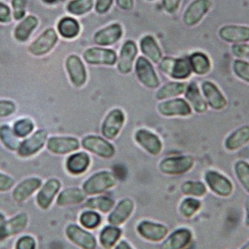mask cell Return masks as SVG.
Masks as SVG:
<instances>
[{
    "instance_id": "6da1fadb",
    "label": "cell",
    "mask_w": 249,
    "mask_h": 249,
    "mask_svg": "<svg viewBox=\"0 0 249 249\" xmlns=\"http://www.w3.org/2000/svg\"><path fill=\"white\" fill-rule=\"evenodd\" d=\"M117 178L114 173L101 171L90 176L82 184V190L86 196H99L115 188Z\"/></svg>"
},
{
    "instance_id": "7a4b0ae2",
    "label": "cell",
    "mask_w": 249,
    "mask_h": 249,
    "mask_svg": "<svg viewBox=\"0 0 249 249\" xmlns=\"http://www.w3.org/2000/svg\"><path fill=\"white\" fill-rule=\"evenodd\" d=\"M135 74L141 84L148 89H158L160 85V77L153 65L146 57L139 56L135 62Z\"/></svg>"
},
{
    "instance_id": "3957f363",
    "label": "cell",
    "mask_w": 249,
    "mask_h": 249,
    "mask_svg": "<svg viewBox=\"0 0 249 249\" xmlns=\"http://www.w3.org/2000/svg\"><path fill=\"white\" fill-rule=\"evenodd\" d=\"M48 140V131L45 129H39L32 135L20 142L16 154L19 158L28 159L37 155L46 146Z\"/></svg>"
},
{
    "instance_id": "277c9868",
    "label": "cell",
    "mask_w": 249,
    "mask_h": 249,
    "mask_svg": "<svg viewBox=\"0 0 249 249\" xmlns=\"http://www.w3.org/2000/svg\"><path fill=\"white\" fill-rule=\"evenodd\" d=\"M28 221L29 216L26 213H17L8 219L2 213H0V242L24 231Z\"/></svg>"
},
{
    "instance_id": "5b68a950",
    "label": "cell",
    "mask_w": 249,
    "mask_h": 249,
    "mask_svg": "<svg viewBox=\"0 0 249 249\" xmlns=\"http://www.w3.org/2000/svg\"><path fill=\"white\" fill-rule=\"evenodd\" d=\"M195 165L192 156H173L164 158L159 164L160 173L168 176H179L189 173Z\"/></svg>"
},
{
    "instance_id": "8992f818",
    "label": "cell",
    "mask_w": 249,
    "mask_h": 249,
    "mask_svg": "<svg viewBox=\"0 0 249 249\" xmlns=\"http://www.w3.org/2000/svg\"><path fill=\"white\" fill-rule=\"evenodd\" d=\"M81 147L102 159H112L116 154V148L112 142L105 138L96 135H88L83 138Z\"/></svg>"
},
{
    "instance_id": "52a82bcc",
    "label": "cell",
    "mask_w": 249,
    "mask_h": 249,
    "mask_svg": "<svg viewBox=\"0 0 249 249\" xmlns=\"http://www.w3.org/2000/svg\"><path fill=\"white\" fill-rule=\"evenodd\" d=\"M83 60L88 65L113 67L117 64L118 54L115 50L106 47H90L82 54Z\"/></svg>"
},
{
    "instance_id": "ba28073f",
    "label": "cell",
    "mask_w": 249,
    "mask_h": 249,
    "mask_svg": "<svg viewBox=\"0 0 249 249\" xmlns=\"http://www.w3.org/2000/svg\"><path fill=\"white\" fill-rule=\"evenodd\" d=\"M59 41L56 29L49 27L41 33L28 46V52L34 57H43L49 54Z\"/></svg>"
},
{
    "instance_id": "9c48e42d",
    "label": "cell",
    "mask_w": 249,
    "mask_h": 249,
    "mask_svg": "<svg viewBox=\"0 0 249 249\" xmlns=\"http://www.w3.org/2000/svg\"><path fill=\"white\" fill-rule=\"evenodd\" d=\"M65 69L71 84L75 88H82L88 81L85 63L77 54L69 55L65 60Z\"/></svg>"
},
{
    "instance_id": "30bf717a",
    "label": "cell",
    "mask_w": 249,
    "mask_h": 249,
    "mask_svg": "<svg viewBox=\"0 0 249 249\" xmlns=\"http://www.w3.org/2000/svg\"><path fill=\"white\" fill-rule=\"evenodd\" d=\"M124 122H126V114L120 108L112 109L104 119L101 133L103 138L107 139L108 141L115 140L121 133Z\"/></svg>"
},
{
    "instance_id": "8fae6325",
    "label": "cell",
    "mask_w": 249,
    "mask_h": 249,
    "mask_svg": "<svg viewBox=\"0 0 249 249\" xmlns=\"http://www.w3.org/2000/svg\"><path fill=\"white\" fill-rule=\"evenodd\" d=\"M212 7V0H193L182 14V23L188 27L198 25Z\"/></svg>"
},
{
    "instance_id": "7c38bea8",
    "label": "cell",
    "mask_w": 249,
    "mask_h": 249,
    "mask_svg": "<svg viewBox=\"0 0 249 249\" xmlns=\"http://www.w3.org/2000/svg\"><path fill=\"white\" fill-rule=\"evenodd\" d=\"M157 110L160 116L165 118H185L193 114V109L190 104L185 99L178 97L161 101L158 105Z\"/></svg>"
},
{
    "instance_id": "4fadbf2b",
    "label": "cell",
    "mask_w": 249,
    "mask_h": 249,
    "mask_svg": "<svg viewBox=\"0 0 249 249\" xmlns=\"http://www.w3.org/2000/svg\"><path fill=\"white\" fill-rule=\"evenodd\" d=\"M81 142L76 137L71 136H52L48 138L46 149L53 155L65 156L77 152Z\"/></svg>"
},
{
    "instance_id": "5bb4252c",
    "label": "cell",
    "mask_w": 249,
    "mask_h": 249,
    "mask_svg": "<svg viewBox=\"0 0 249 249\" xmlns=\"http://www.w3.org/2000/svg\"><path fill=\"white\" fill-rule=\"evenodd\" d=\"M65 235L69 241L82 249H96L97 239L93 233L81 225L70 223L65 228Z\"/></svg>"
},
{
    "instance_id": "9a60e30c",
    "label": "cell",
    "mask_w": 249,
    "mask_h": 249,
    "mask_svg": "<svg viewBox=\"0 0 249 249\" xmlns=\"http://www.w3.org/2000/svg\"><path fill=\"white\" fill-rule=\"evenodd\" d=\"M204 180L209 189L220 197H228L233 193L232 181L216 171H207L204 174Z\"/></svg>"
},
{
    "instance_id": "2e32d148",
    "label": "cell",
    "mask_w": 249,
    "mask_h": 249,
    "mask_svg": "<svg viewBox=\"0 0 249 249\" xmlns=\"http://www.w3.org/2000/svg\"><path fill=\"white\" fill-rule=\"evenodd\" d=\"M138 45L134 40L129 39L124 41L121 47L117 61V69L120 74L128 75L133 71L135 62L138 58Z\"/></svg>"
},
{
    "instance_id": "e0dca14e",
    "label": "cell",
    "mask_w": 249,
    "mask_h": 249,
    "mask_svg": "<svg viewBox=\"0 0 249 249\" xmlns=\"http://www.w3.org/2000/svg\"><path fill=\"white\" fill-rule=\"evenodd\" d=\"M62 183L60 179L56 178H51L47 179L36 195V204L40 210H49L58 194L60 193Z\"/></svg>"
},
{
    "instance_id": "ac0fdd59",
    "label": "cell",
    "mask_w": 249,
    "mask_h": 249,
    "mask_svg": "<svg viewBox=\"0 0 249 249\" xmlns=\"http://www.w3.org/2000/svg\"><path fill=\"white\" fill-rule=\"evenodd\" d=\"M200 91L207 106L214 111H221L227 106V99L218 86L213 81L205 80L201 83Z\"/></svg>"
},
{
    "instance_id": "d6986e66",
    "label": "cell",
    "mask_w": 249,
    "mask_h": 249,
    "mask_svg": "<svg viewBox=\"0 0 249 249\" xmlns=\"http://www.w3.org/2000/svg\"><path fill=\"white\" fill-rule=\"evenodd\" d=\"M124 28L119 22L111 23L96 31L93 36L94 43L99 47H109L117 44L123 38Z\"/></svg>"
},
{
    "instance_id": "ffe728a7",
    "label": "cell",
    "mask_w": 249,
    "mask_h": 249,
    "mask_svg": "<svg viewBox=\"0 0 249 249\" xmlns=\"http://www.w3.org/2000/svg\"><path fill=\"white\" fill-rule=\"evenodd\" d=\"M137 232L144 240L151 242H160L169 235V228L162 223H158L151 220H142L137 225Z\"/></svg>"
},
{
    "instance_id": "44dd1931",
    "label": "cell",
    "mask_w": 249,
    "mask_h": 249,
    "mask_svg": "<svg viewBox=\"0 0 249 249\" xmlns=\"http://www.w3.org/2000/svg\"><path fill=\"white\" fill-rule=\"evenodd\" d=\"M135 142L151 156H158L162 151V142L160 137L148 129H139L134 135Z\"/></svg>"
},
{
    "instance_id": "7402d4cb",
    "label": "cell",
    "mask_w": 249,
    "mask_h": 249,
    "mask_svg": "<svg viewBox=\"0 0 249 249\" xmlns=\"http://www.w3.org/2000/svg\"><path fill=\"white\" fill-rule=\"evenodd\" d=\"M42 184V179L38 177H30L21 180L14 186L12 192L13 200L18 203L26 201L40 190Z\"/></svg>"
},
{
    "instance_id": "603a6c76",
    "label": "cell",
    "mask_w": 249,
    "mask_h": 249,
    "mask_svg": "<svg viewBox=\"0 0 249 249\" xmlns=\"http://www.w3.org/2000/svg\"><path fill=\"white\" fill-rule=\"evenodd\" d=\"M218 37L230 44H241L249 42V26L226 24L219 28Z\"/></svg>"
},
{
    "instance_id": "cb8c5ba5",
    "label": "cell",
    "mask_w": 249,
    "mask_h": 249,
    "mask_svg": "<svg viewBox=\"0 0 249 249\" xmlns=\"http://www.w3.org/2000/svg\"><path fill=\"white\" fill-rule=\"evenodd\" d=\"M135 210V202L133 199L126 197L119 201V203L115 206V209L111 211V213L108 216V223L110 225L121 226L126 222L131 215L133 214Z\"/></svg>"
},
{
    "instance_id": "d4e9b609",
    "label": "cell",
    "mask_w": 249,
    "mask_h": 249,
    "mask_svg": "<svg viewBox=\"0 0 249 249\" xmlns=\"http://www.w3.org/2000/svg\"><path fill=\"white\" fill-rule=\"evenodd\" d=\"M90 165L91 157L86 152H75L71 154L65 161L66 171L74 177L85 174Z\"/></svg>"
},
{
    "instance_id": "484cf974",
    "label": "cell",
    "mask_w": 249,
    "mask_h": 249,
    "mask_svg": "<svg viewBox=\"0 0 249 249\" xmlns=\"http://www.w3.org/2000/svg\"><path fill=\"white\" fill-rule=\"evenodd\" d=\"M193 241V232L189 228H178L165 237L161 249H185Z\"/></svg>"
},
{
    "instance_id": "4316f807",
    "label": "cell",
    "mask_w": 249,
    "mask_h": 249,
    "mask_svg": "<svg viewBox=\"0 0 249 249\" xmlns=\"http://www.w3.org/2000/svg\"><path fill=\"white\" fill-rule=\"evenodd\" d=\"M140 50L143 57H146L153 64H159L162 59V51L155 36L147 34L140 39Z\"/></svg>"
},
{
    "instance_id": "83f0119b",
    "label": "cell",
    "mask_w": 249,
    "mask_h": 249,
    "mask_svg": "<svg viewBox=\"0 0 249 249\" xmlns=\"http://www.w3.org/2000/svg\"><path fill=\"white\" fill-rule=\"evenodd\" d=\"M184 98L186 102L190 104L193 111H195L196 114H204L209 109V106H207L206 101L202 96L196 82H191L190 84L186 85Z\"/></svg>"
},
{
    "instance_id": "f1b7e54d",
    "label": "cell",
    "mask_w": 249,
    "mask_h": 249,
    "mask_svg": "<svg viewBox=\"0 0 249 249\" xmlns=\"http://www.w3.org/2000/svg\"><path fill=\"white\" fill-rule=\"evenodd\" d=\"M39 25V18L35 15H27L15 26L13 37L19 43H25L30 39Z\"/></svg>"
},
{
    "instance_id": "f546056e",
    "label": "cell",
    "mask_w": 249,
    "mask_h": 249,
    "mask_svg": "<svg viewBox=\"0 0 249 249\" xmlns=\"http://www.w3.org/2000/svg\"><path fill=\"white\" fill-rule=\"evenodd\" d=\"M249 142V124H244L227 136L224 141V148L228 152H236Z\"/></svg>"
},
{
    "instance_id": "4dcf8cb0",
    "label": "cell",
    "mask_w": 249,
    "mask_h": 249,
    "mask_svg": "<svg viewBox=\"0 0 249 249\" xmlns=\"http://www.w3.org/2000/svg\"><path fill=\"white\" fill-rule=\"evenodd\" d=\"M56 31L58 35L66 40L76 39L81 33V24L72 16H64L57 22Z\"/></svg>"
},
{
    "instance_id": "1f68e13d",
    "label": "cell",
    "mask_w": 249,
    "mask_h": 249,
    "mask_svg": "<svg viewBox=\"0 0 249 249\" xmlns=\"http://www.w3.org/2000/svg\"><path fill=\"white\" fill-rule=\"evenodd\" d=\"M85 200V193L83 192L82 189L74 188V186L73 188H67L63 191H61L56 197V203L58 206L61 207L78 205Z\"/></svg>"
},
{
    "instance_id": "d6a6232c",
    "label": "cell",
    "mask_w": 249,
    "mask_h": 249,
    "mask_svg": "<svg viewBox=\"0 0 249 249\" xmlns=\"http://www.w3.org/2000/svg\"><path fill=\"white\" fill-rule=\"evenodd\" d=\"M192 72L197 76H205L212 71V60L209 55L201 51L193 52L189 55Z\"/></svg>"
},
{
    "instance_id": "836d02e7",
    "label": "cell",
    "mask_w": 249,
    "mask_h": 249,
    "mask_svg": "<svg viewBox=\"0 0 249 249\" xmlns=\"http://www.w3.org/2000/svg\"><path fill=\"white\" fill-rule=\"evenodd\" d=\"M186 85L188 84L182 81H171L165 83L161 87L158 88V91L156 92V99L161 102L169 99L178 98L184 94Z\"/></svg>"
},
{
    "instance_id": "e575fe53",
    "label": "cell",
    "mask_w": 249,
    "mask_h": 249,
    "mask_svg": "<svg viewBox=\"0 0 249 249\" xmlns=\"http://www.w3.org/2000/svg\"><path fill=\"white\" fill-rule=\"evenodd\" d=\"M193 72L189 61V56L175 58L169 72V77L176 81H184L191 78Z\"/></svg>"
},
{
    "instance_id": "d590c367",
    "label": "cell",
    "mask_w": 249,
    "mask_h": 249,
    "mask_svg": "<svg viewBox=\"0 0 249 249\" xmlns=\"http://www.w3.org/2000/svg\"><path fill=\"white\" fill-rule=\"evenodd\" d=\"M123 231L120 226L107 225L103 228L99 235V242L104 249H112L120 241Z\"/></svg>"
},
{
    "instance_id": "8d00e7d4",
    "label": "cell",
    "mask_w": 249,
    "mask_h": 249,
    "mask_svg": "<svg viewBox=\"0 0 249 249\" xmlns=\"http://www.w3.org/2000/svg\"><path fill=\"white\" fill-rule=\"evenodd\" d=\"M84 206L88 210L108 213L114 209L115 200L108 196H97L85 200Z\"/></svg>"
},
{
    "instance_id": "74e56055",
    "label": "cell",
    "mask_w": 249,
    "mask_h": 249,
    "mask_svg": "<svg viewBox=\"0 0 249 249\" xmlns=\"http://www.w3.org/2000/svg\"><path fill=\"white\" fill-rule=\"evenodd\" d=\"M0 142L10 152H16L19 147L20 141L15 136L12 127L7 124H0Z\"/></svg>"
},
{
    "instance_id": "f35d334b",
    "label": "cell",
    "mask_w": 249,
    "mask_h": 249,
    "mask_svg": "<svg viewBox=\"0 0 249 249\" xmlns=\"http://www.w3.org/2000/svg\"><path fill=\"white\" fill-rule=\"evenodd\" d=\"M96 0H70L66 5V10L74 16H84L92 11Z\"/></svg>"
},
{
    "instance_id": "ab89813d",
    "label": "cell",
    "mask_w": 249,
    "mask_h": 249,
    "mask_svg": "<svg viewBox=\"0 0 249 249\" xmlns=\"http://www.w3.org/2000/svg\"><path fill=\"white\" fill-rule=\"evenodd\" d=\"M12 130L18 139H25L34 133L35 123L30 118H19L13 123Z\"/></svg>"
},
{
    "instance_id": "60d3db41",
    "label": "cell",
    "mask_w": 249,
    "mask_h": 249,
    "mask_svg": "<svg viewBox=\"0 0 249 249\" xmlns=\"http://www.w3.org/2000/svg\"><path fill=\"white\" fill-rule=\"evenodd\" d=\"M181 193L190 197H202L207 193L206 185L201 181L186 180L180 186Z\"/></svg>"
},
{
    "instance_id": "b9f144b4",
    "label": "cell",
    "mask_w": 249,
    "mask_h": 249,
    "mask_svg": "<svg viewBox=\"0 0 249 249\" xmlns=\"http://www.w3.org/2000/svg\"><path fill=\"white\" fill-rule=\"evenodd\" d=\"M79 222L82 227L85 230L93 231L96 230L102 223V216L101 214L93 210H86L82 212L79 216Z\"/></svg>"
},
{
    "instance_id": "7bdbcfd3",
    "label": "cell",
    "mask_w": 249,
    "mask_h": 249,
    "mask_svg": "<svg viewBox=\"0 0 249 249\" xmlns=\"http://www.w3.org/2000/svg\"><path fill=\"white\" fill-rule=\"evenodd\" d=\"M201 201L196 197H186L179 204V213L184 218L194 217L201 209Z\"/></svg>"
},
{
    "instance_id": "ee69618b",
    "label": "cell",
    "mask_w": 249,
    "mask_h": 249,
    "mask_svg": "<svg viewBox=\"0 0 249 249\" xmlns=\"http://www.w3.org/2000/svg\"><path fill=\"white\" fill-rule=\"evenodd\" d=\"M234 173L242 188L249 194V162L237 160L234 164Z\"/></svg>"
},
{
    "instance_id": "f6af8a7d",
    "label": "cell",
    "mask_w": 249,
    "mask_h": 249,
    "mask_svg": "<svg viewBox=\"0 0 249 249\" xmlns=\"http://www.w3.org/2000/svg\"><path fill=\"white\" fill-rule=\"evenodd\" d=\"M232 72L239 80L249 84V62L235 59L232 63Z\"/></svg>"
},
{
    "instance_id": "bcb514c9",
    "label": "cell",
    "mask_w": 249,
    "mask_h": 249,
    "mask_svg": "<svg viewBox=\"0 0 249 249\" xmlns=\"http://www.w3.org/2000/svg\"><path fill=\"white\" fill-rule=\"evenodd\" d=\"M27 0H11L12 17L16 21H21L26 17Z\"/></svg>"
},
{
    "instance_id": "7dc6e473",
    "label": "cell",
    "mask_w": 249,
    "mask_h": 249,
    "mask_svg": "<svg viewBox=\"0 0 249 249\" xmlns=\"http://www.w3.org/2000/svg\"><path fill=\"white\" fill-rule=\"evenodd\" d=\"M17 110V105L14 101L7 99H0V118H7L12 116Z\"/></svg>"
},
{
    "instance_id": "c3c4849f",
    "label": "cell",
    "mask_w": 249,
    "mask_h": 249,
    "mask_svg": "<svg viewBox=\"0 0 249 249\" xmlns=\"http://www.w3.org/2000/svg\"><path fill=\"white\" fill-rule=\"evenodd\" d=\"M15 249H37V241L34 236L24 234L15 242Z\"/></svg>"
},
{
    "instance_id": "681fc988",
    "label": "cell",
    "mask_w": 249,
    "mask_h": 249,
    "mask_svg": "<svg viewBox=\"0 0 249 249\" xmlns=\"http://www.w3.org/2000/svg\"><path fill=\"white\" fill-rule=\"evenodd\" d=\"M231 50L232 55L236 59L249 62V44L248 43L233 44Z\"/></svg>"
},
{
    "instance_id": "f907efd6",
    "label": "cell",
    "mask_w": 249,
    "mask_h": 249,
    "mask_svg": "<svg viewBox=\"0 0 249 249\" xmlns=\"http://www.w3.org/2000/svg\"><path fill=\"white\" fill-rule=\"evenodd\" d=\"M114 1L115 0H96L94 6L96 13L99 15L107 14L111 10Z\"/></svg>"
},
{
    "instance_id": "816d5d0a",
    "label": "cell",
    "mask_w": 249,
    "mask_h": 249,
    "mask_svg": "<svg viewBox=\"0 0 249 249\" xmlns=\"http://www.w3.org/2000/svg\"><path fill=\"white\" fill-rule=\"evenodd\" d=\"M15 184L14 178L4 173H0V193L9 192Z\"/></svg>"
},
{
    "instance_id": "f5cc1de1",
    "label": "cell",
    "mask_w": 249,
    "mask_h": 249,
    "mask_svg": "<svg viewBox=\"0 0 249 249\" xmlns=\"http://www.w3.org/2000/svg\"><path fill=\"white\" fill-rule=\"evenodd\" d=\"M182 0H161V7L168 14H175L179 9Z\"/></svg>"
},
{
    "instance_id": "db71d44e",
    "label": "cell",
    "mask_w": 249,
    "mask_h": 249,
    "mask_svg": "<svg viewBox=\"0 0 249 249\" xmlns=\"http://www.w3.org/2000/svg\"><path fill=\"white\" fill-rule=\"evenodd\" d=\"M12 20V11L11 8L4 3L0 1V23L7 24Z\"/></svg>"
},
{
    "instance_id": "11a10c76",
    "label": "cell",
    "mask_w": 249,
    "mask_h": 249,
    "mask_svg": "<svg viewBox=\"0 0 249 249\" xmlns=\"http://www.w3.org/2000/svg\"><path fill=\"white\" fill-rule=\"evenodd\" d=\"M116 5L123 11H131L135 7V0H115Z\"/></svg>"
},
{
    "instance_id": "9f6ffc18",
    "label": "cell",
    "mask_w": 249,
    "mask_h": 249,
    "mask_svg": "<svg viewBox=\"0 0 249 249\" xmlns=\"http://www.w3.org/2000/svg\"><path fill=\"white\" fill-rule=\"evenodd\" d=\"M114 249H134V248L130 245V243H129L128 241H126V240H121V241H119V242L116 244V246L114 247Z\"/></svg>"
},
{
    "instance_id": "6f0895ef",
    "label": "cell",
    "mask_w": 249,
    "mask_h": 249,
    "mask_svg": "<svg viewBox=\"0 0 249 249\" xmlns=\"http://www.w3.org/2000/svg\"><path fill=\"white\" fill-rule=\"evenodd\" d=\"M245 224L249 227V196L245 202Z\"/></svg>"
},
{
    "instance_id": "680465c9",
    "label": "cell",
    "mask_w": 249,
    "mask_h": 249,
    "mask_svg": "<svg viewBox=\"0 0 249 249\" xmlns=\"http://www.w3.org/2000/svg\"><path fill=\"white\" fill-rule=\"evenodd\" d=\"M46 5H54L58 2V0H41Z\"/></svg>"
},
{
    "instance_id": "91938a15",
    "label": "cell",
    "mask_w": 249,
    "mask_h": 249,
    "mask_svg": "<svg viewBox=\"0 0 249 249\" xmlns=\"http://www.w3.org/2000/svg\"><path fill=\"white\" fill-rule=\"evenodd\" d=\"M241 249H249V241H247V242L241 247Z\"/></svg>"
},
{
    "instance_id": "94428289",
    "label": "cell",
    "mask_w": 249,
    "mask_h": 249,
    "mask_svg": "<svg viewBox=\"0 0 249 249\" xmlns=\"http://www.w3.org/2000/svg\"><path fill=\"white\" fill-rule=\"evenodd\" d=\"M147 1H149V2H154V1H156V0H147Z\"/></svg>"
}]
</instances>
